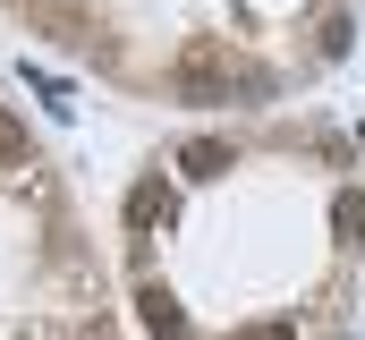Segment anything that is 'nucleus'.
Masks as SVG:
<instances>
[{"instance_id":"nucleus-1","label":"nucleus","mask_w":365,"mask_h":340,"mask_svg":"<svg viewBox=\"0 0 365 340\" xmlns=\"http://www.w3.org/2000/svg\"><path fill=\"white\" fill-rule=\"evenodd\" d=\"M230 85H247V69L230 60V43H212V34H195L179 60H170V102H230Z\"/></svg>"},{"instance_id":"nucleus-3","label":"nucleus","mask_w":365,"mask_h":340,"mask_svg":"<svg viewBox=\"0 0 365 340\" xmlns=\"http://www.w3.org/2000/svg\"><path fill=\"white\" fill-rule=\"evenodd\" d=\"M153 221H170V187H162V170H153V179H136V187H128V230H136V239H145V230H153Z\"/></svg>"},{"instance_id":"nucleus-5","label":"nucleus","mask_w":365,"mask_h":340,"mask_svg":"<svg viewBox=\"0 0 365 340\" xmlns=\"http://www.w3.org/2000/svg\"><path fill=\"white\" fill-rule=\"evenodd\" d=\"M331 230H340V247H357V239H365V196H357V187L331 196Z\"/></svg>"},{"instance_id":"nucleus-7","label":"nucleus","mask_w":365,"mask_h":340,"mask_svg":"<svg viewBox=\"0 0 365 340\" xmlns=\"http://www.w3.org/2000/svg\"><path fill=\"white\" fill-rule=\"evenodd\" d=\"M314 51H323V60H340V51H349V9H331V17H323V34H314Z\"/></svg>"},{"instance_id":"nucleus-4","label":"nucleus","mask_w":365,"mask_h":340,"mask_svg":"<svg viewBox=\"0 0 365 340\" xmlns=\"http://www.w3.org/2000/svg\"><path fill=\"white\" fill-rule=\"evenodd\" d=\"M179 170L187 179H221V170H230V145H221V136H195V145H179Z\"/></svg>"},{"instance_id":"nucleus-2","label":"nucleus","mask_w":365,"mask_h":340,"mask_svg":"<svg viewBox=\"0 0 365 340\" xmlns=\"http://www.w3.org/2000/svg\"><path fill=\"white\" fill-rule=\"evenodd\" d=\"M136 315H145V332H153V340H187V315H179V298H170L162 281L136 289Z\"/></svg>"},{"instance_id":"nucleus-8","label":"nucleus","mask_w":365,"mask_h":340,"mask_svg":"<svg viewBox=\"0 0 365 340\" xmlns=\"http://www.w3.org/2000/svg\"><path fill=\"white\" fill-rule=\"evenodd\" d=\"M238 340H297V324H247Z\"/></svg>"},{"instance_id":"nucleus-6","label":"nucleus","mask_w":365,"mask_h":340,"mask_svg":"<svg viewBox=\"0 0 365 340\" xmlns=\"http://www.w3.org/2000/svg\"><path fill=\"white\" fill-rule=\"evenodd\" d=\"M0 170H34V154H26V128L0 111Z\"/></svg>"}]
</instances>
